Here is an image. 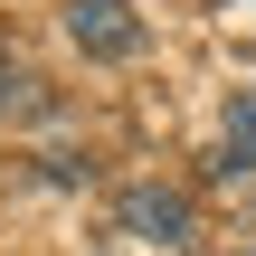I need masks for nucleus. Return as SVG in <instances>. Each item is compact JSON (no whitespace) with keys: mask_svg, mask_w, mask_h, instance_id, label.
Segmentation results:
<instances>
[{"mask_svg":"<svg viewBox=\"0 0 256 256\" xmlns=\"http://www.w3.org/2000/svg\"><path fill=\"white\" fill-rule=\"evenodd\" d=\"M114 218H124V238H142V247H190V238H200L190 190H162V180L124 190V200H114Z\"/></svg>","mask_w":256,"mask_h":256,"instance_id":"nucleus-1","label":"nucleus"},{"mask_svg":"<svg viewBox=\"0 0 256 256\" xmlns=\"http://www.w3.org/2000/svg\"><path fill=\"white\" fill-rule=\"evenodd\" d=\"M66 38H76L86 57H142L133 0H66Z\"/></svg>","mask_w":256,"mask_h":256,"instance_id":"nucleus-2","label":"nucleus"},{"mask_svg":"<svg viewBox=\"0 0 256 256\" xmlns=\"http://www.w3.org/2000/svg\"><path fill=\"white\" fill-rule=\"evenodd\" d=\"M228 152H247V162H256V95L228 104Z\"/></svg>","mask_w":256,"mask_h":256,"instance_id":"nucleus-3","label":"nucleus"},{"mask_svg":"<svg viewBox=\"0 0 256 256\" xmlns=\"http://www.w3.org/2000/svg\"><path fill=\"white\" fill-rule=\"evenodd\" d=\"M0 95H10V48H0Z\"/></svg>","mask_w":256,"mask_h":256,"instance_id":"nucleus-4","label":"nucleus"}]
</instances>
